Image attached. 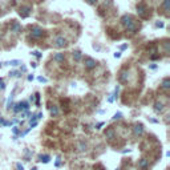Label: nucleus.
I'll list each match as a JSON object with an SVG mask.
<instances>
[{
  "label": "nucleus",
  "mask_w": 170,
  "mask_h": 170,
  "mask_svg": "<svg viewBox=\"0 0 170 170\" xmlns=\"http://www.w3.org/2000/svg\"><path fill=\"white\" fill-rule=\"evenodd\" d=\"M12 109H13L15 113H19V112H27V110L29 109V104L27 102V101H23V102H18L16 105H13L12 107Z\"/></svg>",
  "instance_id": "1"
},
{
  "label": "nucleus",
  "mask_w": 170,
  "mask_h": 170,
  "mask_svg": "<svg viewBox=\"0 0 170 170\" xmlns=\"http://www.w3.org/2000/svg\"><path fill=\"white\" fill-rule=\"evenodd\" d=\"M31 36L33 39H41L44 36V31L40 27H32L31 28Z\"/></svg>",
  "instance_id": "2"
},
{
  "label": "nucleus",
  "mask_w": 170,
  "mask_h": 170,
  "mask_svg": "<svg viewBox=\"0 0 170 170\" xmlns=\"http://www.w3.org/2000/svg\"><path fill=\"white\" fill-rule=\"evenodd\" d=\"M134 18H133V16H132V15H124V16H122V18H121V24H122V25H124L125 27V28H128V27H129V25H132V24L133 23H134Z\"/></svg>",
  "instance_id": "3"
},
{
  "label": "nucleus",
  "mask_w": 170,
  "mask_h": 170,
  "mask_svg": "<svg viewBox=\"0 0 170 170\" xmlns=\"http://www.w3.org/2000/svg\"><path fill=\"white\" fill-rule=\"evenodd\" d=\"M137 12H138V15L141 16L142 19H146L147 18V7L145 6L144 3H140V4H137Z\"/></svg>",
  "instance_id": "4"
},
{
  "label": "nucleus",
  "mask_w": 170,
  "mask_h": 170,
  "mask_svg": "<svg viewBox=\"0 0 170 170\" xmlns=\"http://www.w3.org/2000/svg\"><path fill=\"white\" fill-rule=\"evenodd\" d=\"M66 45H68V40H66L65 37H63V36H57V37L55 39V47L56 48H65Z\"/></svg>",
  "instance_id": "5"
},
{
  "label": "nucleus",
  "mask_w": 170,
  "mask_h": 170,
  "mask_svg": "<svg viewBox=\"0 0 170 170\" xmlns=\"http://www.w3.org/2000/svg\"><path fill=\"white\" fill-rule=\"evenodd\" d=\"M84 65H85L87 69H93V68H96L97 63H96V60H93L92 57H85L84 59Z\"/></svg>",
  "instance_id": "6"
},
{
  "label": "nucleus",
  "mask_w": 170,
  "mask_h": 170,
  "mask_svg": "<svg viewBox=\"0 0 170 170\" xmlns=\"http://www.w3.org/2000/svg\"><path fill=\"white\" fill-rule=\"evenodd\" d=\"M133 132H134L135 137H140V135L144 134V125L142 124H135L133 126Z\"/></svg>",
  "instance_id": "7"
},
{
  "label": "nucleus",
  "mask_w": 170,
  "mask_h": 170,
  "mask_svg": "<svg viewBox=\"0 0 170 170\" xmlns=\"http://www.w3.org/2000/svg\"><path fill=\"white\" fill-rule=\"evenodd\" d=\"M31 7L29 6H25V7H21L20 8V11H19V15H20L21 18H27L29 13H31Z\"/></svg>",
  "instance_id": "8"
},
{
  "label": "nucleus",
  "mask_w": 170,
  "mask_h": 170,
  "mask_svg": "<svg viewBox=\"0 0 170 170\" xmlns=\"http://www.w3.org/2000/svg\"><path fill=\"white\" fill-rule=\"evenodd\" d=\"M138 167L141 170H147L149 169V161H147L146 158H141L138 161Z\"/></svg>",
  "instance_id": "9"
},
{
  "label": "nucleus",
  "mask_w": 170,
  "mask_h": 170,
  "mask_svg": "<svg viewBox=\"0 0 170 170\" xmlns=\"http://www.w3.org/2000/svg\"><path fill=\"white\" fill-rule=\"evenodd\" d=\"M105 137H107L108 140H113L116 137V132L113 128H108L107 130H105Z\"/></svg>",
  "instance_id": "10"
},
{
  "label": "nucleus",
  "mask_w": 170,
  "mask_h": 170,
  "mask_svg": "<svg viewBox=\"0 0 170 170\" xmlns=\"http://www.w3.org/2000/svg\"><path fill=\"white\" fill-rule=\"evenodd\" d=\"M53 60L56 61V63H63L64 60H65V56H64V53H55L53 55Z\"/></svg>",
  "instance_id": "11"
},
{
  "label": "nucleus",
  "mask_w": 170,
  "mask_h": 170,
  "mask_svg": "<svg viewBox=\"0 0 170 170\" xmlns=\"http://www.w3.org/2000/svg\"><path fill=\"white\" fill-rule=\"evenodd\" d=\"M161 88L164 90H167L170 88V78L169 77H165L164 78V81H162V84H161Z\"/></svg>",
  "instance_id": "12"
},
{
  "label": "nucleus",
  "mask_w": 170,
  "mask_h": 170,
  "mask_svg": "<svg viewBox=\"0 0 170 170\" xmlns=\"http://www.w3.org/2000/svg\"><path fill=\"white\" fill-rule=\"evenodd\" d=\"M11 31L15 32V33H19V32L21 31V25L19 23H13V24H12V27H11Z\"/></svg>",
  "instance_id": "13"
},
{
  "label": "nucleus",
  "mask_w": 170,
  "mask_h": 170,
  "mask_svg": "<svg viewBox=\"0 0 170 170\" xmlns=\"http://www.w3.org/2000/svg\"><path fill=\"white\" fill-rule=\"evenodd\" d=\"M154 110H156L157 113H158V112H162V110H164V104H162L161 101H157L156 104H154Z\"/></svg>",
  "instance_id": "14"
},
{
  "label": "nucleus",
  "mask_w": 170,
  "mask_h": 170,
  "mask_svg": "<svg viewBox=\"0 0 170 170\" xmlns=\"http://www.w3.org/2000/svg\"><path fill=\"white\" fill-rule=\"evenodd\" d=\"M39 161H40V162H43V164H48V162L51 161V157H49L48 154H44V156H43V154H41V156L39 157Z\"/></svg>",
  "instance_id": "15"
},
{
  "label": "nucleus",
  "mask_w": 170,
  "mask_h": 170,
  "mask_svg": "<svg viewBox=\"0 0 170 170\" xmlns=\"http://www.w3.org/2000/svg\"><path fill=\"white\" fill-rule=\"evenodd\" d=\"M49 112H51V116H52V117H57L59 116V108L56 107V105H53V107H51Z\"/></svg>",
  "instance_id": "16"
},
{
  "label": "nucleus",
  "mask_w": 170,
  "mask_h": 170,
  "mask_svg": "<svg viewBox=\"0 0 170 170\" xmlns=\"http://www.w3.org/2000/svg\"><path fill=\"white\" fill-rule=\"evenodd\" d=\"M73 59H75L76 61H80L81 59H83V53H81L80 51H75V52H73Z\"/></svg>",
  "instance_id": "17"
},
{
  "label": "nucleus",
  "mask_w": 170,
  "mask_h": 170,
  "mask_svg": "<svg viewBox=\"0 0 170 170\" xmlns=\"http://www.w3.org/2000/svg\"><path fill=\"white\" fill-rule=\"evenodd\" d=\"M19 64H21V61L20 60H11V61H8L7 63V65H12V66H18Z\"/></svg>",
  "instance_id": "18"
},
{
  "label": "nucleus",
  "mask_w": 170,
  "mask_h": 170,
  "mask_svg": "<svg viewBox=\"0 0 170 170\" xmlns=\"http://www.w3.org/2000/svg\"><path fill=\"white\" fill-rule=\"evenodd\" d=\"M78 147H80V150L81 152H85V150H87V144H85V142L84 141H80V144H78Z\"/></svg>",
  "instance_id": "19"
},
{
  "label": "nucleus",
  "mask_w": 170,
  "mask_h": 170,
  "mask_svg": "<svg viewBox=\"0 0 170 170\" xmlns=\"http://www.w3.org/2000/svg\"><path fill=\"white\" fill-rule=\"evenodd\" d=\"M20 75H21V72H19V71H12V72H9L11 77H19Z\"/></svg>",
  "instance_id": "20"
},
{
  "label": "nucleus",
  "mask_w": 170,
  "mask_h": 170,
  "mask_svg": "<svg viewBox=\"0 0 170 170\" xmlns=\"http://www.w3.org/2000/svg\"><path fill=\"white\" fill-rule=\"evenodd\" d=\"M35 97H36V107H40V95H39V93H36Z\"/></svg>",
  "instance_id": "21"
},
{
  "label": "nucleus",
  "mask_w": 170,
  "mask_h": 170,
  "mask_svg": "<svg viewBox=\"0 0 170 170\" xmlns=\"http://www.w3.org/2000/svg\"><path fill=\"white\" fill-rule=\"evenodd\" d=\"M121 117H122V113H120V112H118V113H116V114L113 116V120H120V118H121Z\"/></svg>",
  "instance_id": "22"
},
{
  "label": "nucleus",
  "mask_w": 170,
  "mask_h": 170,
  "mask_svg": "<svg viewBox=\"0 0 170 170\" xmlns=\"http://www.w3.org/2000/svg\"><path fill=\"white\" fill-rule=\"evenodd\" d=\"M167 4H169V0H164V7H165V11H169V6H167Z\"/></svg>",
  "instance_id": "23"
},
{
  "label": "nucleus",
  "mask_w": 170,
  "mask_h": 170,
  "mask_svg": "<svg viewBox=\"0 0 170 170\" xmlns=\"http://www.w3.org/2000/svg\"><path fill=\"white\" fill-rule=\"evenodd\" d=\"M156 27L157 28H164V23H162V21H158V23H156Z\"/></svg>",
  "instance_id": "24"
},
{
  "label": "nucleus",
  "mask_w": 170,
  "mask_h": 170,
  "mask_svg": "<svg viewBox=\"0 0 170 170\" xmlns=\"http://www.w3.org/2000/svg\"><path fill=\"white\" fill-rule=\"evenodd\" d=\"M32 55H33V56H36V57H37V59H40V57H41L40 52H37V51H35V52H32Z\"/></svg>",
  "instance_id": "25"
},
{
  "label": "nucleus",
  "mask_w": 170,
  "mask_h": 170,
  "mask_svg": "<svg viewBox=\"0 0 170 170\" xmlns=\"http://www.w3.org/2000/svg\"><path fill=\"white\" fill-rule=\"evenodd\" d=\"M37 80H39V81H40V83H47V81H48V80H47V78H45V77H43V76H40V77H39V78H37Z\"/></svg>",
  "instance_id": "26"
},
{
  "label": "nucleus",
  "mask_w": 170,
  "mask_h": 170,
  "mask_svg": "<svg viewBox=\"0 0 170 170\" xmlns=\"http://www.w3.org/2000/svg\"><path fill=\"white\" fill-rule=\"evenodd\" d=\"M95 170H105V169L102 165H97V166H95Z\"/></svg>",
  "instance_id": "27"
},
{
  "label": "nucleus",
  "mask_w": 170,
  "mask_h": 170,
  "mask_svg": "<svg viewBox=\"0 0 170 170\" xmlns=\"http://www.w3.org/2000/svg\"><path fill=\"white\" fill-rule=\"evenodd\" d=\"M12 132L15 133V134H19V128L18 126H15V128H12Z\"/></svg>",
  "instance_id": "28"
},
{
  "label": "nucleus",
  "mask_w": 170,
  "mask_h": 170,
  "mask_svg": "<svg viewBox=\"0 0 170 170\" xmlns=\"http://www.w3.org/2000/svg\"><path fill=\"white\" fill-rule=\"evenodd\" d=\"M87 1L90 4V6H93V4H96V3H97V0H87Z\"/></svg>",
  "instance_id": "29"
},
{
  "label": "nucleus",
  "mask_w": 170,
  "mask_h": 170,
  "mask_svg": "<svg viewBox=\"0 0 170 170\" xmlns=\"http://www.w3.org/2000/svg\"><path fill=\"white\" fill-rule=\"evenodd\" d=\"M114 57L116 59H120V57H121V52H116L114 53Z\"/></svg>",
  "instance_id": "30"
},
{
  "label": "nucleus",
  "mask_w": 170,
  "mask_h": 170,
  "mask_svg": "<svg viewBox=\"0 0 170 170\" xmlns=\"http://www.w3.org/2000/svg\"><path fill=\"white\" fill-rule=\"evenodd\" d=\"M16 167H18V170H24L23 165H20V164H18V165H16Z\"/></svg>",
  "instance_id": "31"
},
{
  "label": "nucleus",
  "mask_w": 170,
  "mask_h": 170,
  "mask_svg": "<svg viewBox=\"0 0 170 170\" xmlns=\"http://www.w3.org/2000/svg\"><path fill=\"white\" fill-rule=\"evenodd\" d=\"M102 125H104V122H100V124H97V126H96V129H101V126H102Z\"/></svg>",
  "instance_id": "32"
},
{
  "label": "nucleus",
  "mask_w": 170,
  "mask_h": 170,
  "mask_svg": "<svg viewBox=\"0 0 170 170\" xmlns=\"http://www.w3.org/2000/svg\"><path fill=\"white\" fill-rule=\"evenodd\" d=\"M33 78H35V77H33V75H29V76H28V81H32Z\"/></svg>",
  "instance_id": "33"
},
{
  "label": "nucleus",
  "mask_w": 170,
  "mask_h": 170,
  "mask_svg": "<svg viewBox=\"0 0 170 170\" xmlns=\"http://www.w3.org/2000/svg\"><path fill=\"white\" fill-rule=\"evenodd\" d=\"M3 121H4V120H3V118H1V117H0V125L3 124Z\"/></svg>",
  "instance_id": "34"
},
{
  "label": "nucleus",
  "mask_w": 170,
  "mask_h": 170,
  "mask_svg": "<svg viewBox=\"0 0 170 170\" xmlns=\"http://www.w3.org/2000/svg\"><path fill=\"white\" fill-rule=\"evenodd\" d=\"M32 170H37V169H36V167H33V169H32Z\"/></svg>",
  "instance_id": "35"
},
{
  "label": "nucleus",
  "mask_w": 170,
  "mask_h": 170,
  "mask_svg": "<svg viewBox=\"0 0 170 170\" xmlns=\"http://www.w3.org/2000/svg\"><path fill=\"white\" fill-rule=\"evenodd\" d=\"M0 66H1V63H0Z\"/></svg>",
  "instance_id": "36"
},
{
  "label": "nucleus",
  "mask_w": 170,
  "mask_h": 170,
  "mask_svg": "<svg viewBox=\"0 0 170 170\" xmlns=\"http://www.w3.org/2000/svg\"><path fill=\"white\" fill-rule=\"evenodd\" d=\"M117 170H118V169H117Z\"/></svg>",
  "instance_id": "37"
}]
</instances>
